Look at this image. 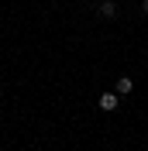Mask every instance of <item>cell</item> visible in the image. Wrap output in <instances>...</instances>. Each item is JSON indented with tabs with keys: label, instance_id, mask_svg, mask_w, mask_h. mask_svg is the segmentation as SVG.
I'll list each match as a JSON object with an SVG mask.
<instances>
[{
	"label": "cell",
	"instance_id": "1",
	"mask_svg": "<svg viewBox=\"0 0 148 151\" xmlns=\"http://www.w3.org/2000/svg\"><path fill=\"white\" fill-rule=\"evenodd\" d=\"M117 103H120V96H117V93H103V96H100V110H107V113L117 110Z\"/></svg>",
	"mask_w": 148,
	"mask_h": 151
},
{
	"label": "cell",
	"instance_id": "2",
	"mask_svg": "<svg viewBox=\"0 0 148 151\" xmlns=\"http://www.w3.org/2000/svg\"><path fill=\"white\" fill-rule=\"evenodd\" d=\"M131 89H134V83H131V76H120V79H117V86H114V93H117V96H128Z\"/></svg>",
	"mask_w": 148,
	"mask_h": 151
},
{
	"label": "cell",
	"instance_id": "3",
	"mask_svg": "<svg viewBox=\"0 0 148 151\" xmlns=\"http://www.w3.org/2000/svg\"><path fill=\"white\" fill-rule=\"evenodd\" d=\"M114 14H117V4L114 0H103L100 4V17H114Z\"/></svg>",
	"mask_w": 148,
	"mask_h": 151
},
{
	"label": "cell",
	"instance_id": "4",
	"mask_svg": "<svg viewBox=\"0 0 148 151\" xmlns=\"http://www.w3.org/2000/svg\"><path fill=\"white\" fill-rule=\"evenodd\" d=\"M141 10H145V14H148V0H141Z\"/></svg>",
	"mask_w": 148,
	"mask_h": 151
}]
</instances>
